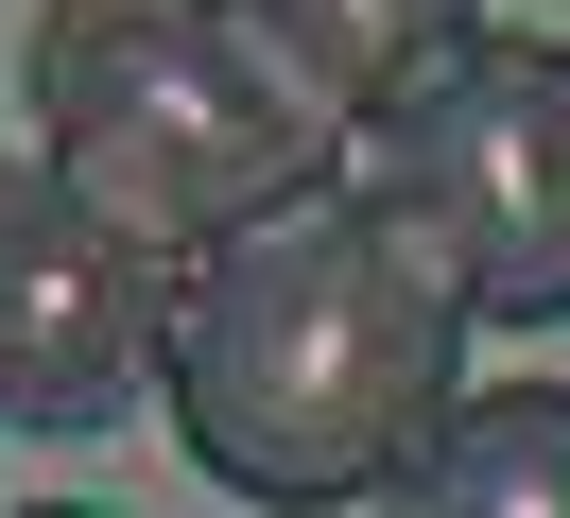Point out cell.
<instances>
[{"mask_svg": "<svg viewBox=\"0 0 570 518\" xmlns=\"http://www.w3.org/2000/svg\"><path fill=\"white\" fill-rule=\"evenodd\" d=\"M466 398V294L397 207H363L346 173L277 190L259 225L174 260V345H156V414L174 449L259 518L381 501L432 449V414Z\"/></svg>", "mask_w": 570, "mask_h": 518, "instance_id": "obj_1", "label": "cell"}, {"mask_svg": "<svg viewBox=\"0 0 570 518\" xmlns=\"http://www.w3.org/2000/svg\"><path fill=\"white\" fill-rule=\"evenodd\" d=\"M18 87H36V156L105 225H139L156 260H190V242L259 225L277 190L346 173V138L277 87V52L225 0H36Z\"/></svg>", "mask_w": 570, "mask_h": 518, "instance_id": "obj_2", "label": "cell"}, {"mask_svg": "<svg viewBox=\"0 0 570 518\" xmlns=\"http://www.w3.org/2000/svg\"><path fill=\"white\" fill-rule=\"evenodd\" d=\"M346 190L450 260L466 329H553L570 311V52L535 35H466L450 69L346 138Z\"/></svg>", "mask_w": 570, "mask_h": 518, "instance_id": "obj_3", "label": "cell"}, {"mask_svg": "<svg viewBox=\"0 0 570 518\" xmlns=\"http://www.w3.org/2000/svg\"><path fill=\"white\" fill-rule=\"evenodd\" d=\"M156 345H174V260L105 225L52 156H0V432H139Z\"/></svg>", "mask_w": 570, "mask_h": 518, "instance_id": "obj_4", "label": "cell"}, {"mask_svg": "<svg viewBox=\"0 0 570 518\" xmlns=\"http://www.w3.org/2000/svg\"><path fill=\"white\" fill-rule=\"evenodd\" d=\"M225 18L277 52V87L312 104L328 138H363L415 69H450L466 35H484V0H225Z\"/></svg>", "mask_w": 570, "mask_h": 518, "instance_id": "obj_5", "label": "cell"}, {"mask_svg": "<svg viewBox=\"0 0 570 518\" xmlns=\"http://www.w3.org/2000/svg\"><path fill=\"white\" fill-rule=\"evenodd\" d=\"M381 518H570V380L450 398V414H432V449L381 483Z\"/></svg>", "mask_w": 570, "mask_h": 518, "instance_id": "obj_6", "label": "cell"}, {"mask_svg": "<svg viewBox=\"0 0 570 518\" xmlns=\"http://www.w3.org/2000/svg\"><path fill=\"white\" fill-rule=\"evenodd\" d=\"M18 518H105V501H18Z\"/></svg>", "mask_w": 570, "mask_h": 518, "instance_id": "obj_7", "label": "cell"}]
</instances>
